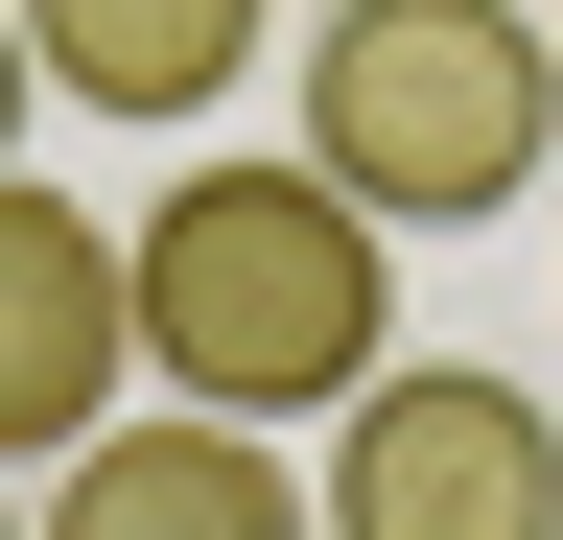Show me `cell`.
<instances>
[{
  "label": "cell",
  "instance_id": "cell-8",
  "mask_svg": "<svg viewBox=\"0 0 563 540\" xmlns=\"http://www.w3.org/2000/svg\"><path fill=\"white\" fill-rule=\"evenodd\" d=\"M0 540H24V517H0Z\"/></svg>",
  "mask_w": 563,
  "mask_h": 540
},
{
  "label": "cell",
  "instance_id": "cell-2",
  "mask_svg": "<svg viewBox=\"0 0 563 540\" xmlns=\"http://www.w3.org/2000/svg\"><path fill=\"white\" fill-rule=\"evenodd\" d=\"M540 142H563V47L517 24V0H329V24H306V165L376 235L517 212Z\"/></svg>",
  "mask_w": 563,
  "mask_h": 540
},
{
  "label": "cell",
  "instance_id": "cell-6",
  "mask_svg": "<svg viewBox=\"0 0 563 540\" xmlns=\"http://www.w3.org/2000/svg\"><path fill=\"white\" fill-rule=\"evenodd\" d=\"M24 71H47V95H95V118H165V142H188V118L258 71V0H24Z\"/></svg>",
  "mask_w": 563,
  "mask_h": 540
},
{
  "label": "cell",
  "instance_id": "cell-5",
  "mask_svg": "<svg viewBox=\"0 0 563 540\" xmlns=\"http://www.w3.org/2000/svg\"><path fill=\"white\" fill-rule=\"evenodd\" d=\"M24 540H329L306 470H282V423H211V399H141V423L70 447V494Z\"/></svg>",
  "mask_w": 563,
  "mask_h": 540
},
{
  "label": "cell",
  "instance_id": "cell-1",
  "mask_svg": "<svg viewBox=\"0 0 563 540\" xmlns=\"http://www.w3.org/2000/svg\"><path fill=\"white\" fill-rule=\"evenodd\" d=\"M118 283H141V376L211 399V423H329L399 353V235L306 142L282 165H165V212L118 235Z\"/></svg>",
  "mask_w": 563,
  "mask_h": 540
},
{
  "label": "cell",
  "instance_id": "cell-4",
  "mask_svg": "<svg viewBox=\"0 0 563 540\" xmlns=\"http://www.w3.org/2000/svg\"><path fill=\"white\" fill-rule=\"evenodd\" d=\"M118 376H141V283H118V235L70 212V188L0 165V470H70L118 423Z\"/></svg>",
  "mask_w": 563,
  "mask_h": 540
},
{
  "label": "cell",
  "instance_id": "cell-3",
  "mask_svg": "<svg viewBox=\"0 0 563 540\" xmlns=\"http://www.w3.org/2000/svg\"><path fill=\"white\" fill-rule=\"evenodd\" d=\"M306 517H329V540H563V423H540V376L376 353V376L329 399Z\"/></svg>",
  "mask_w": 563,
  "mask_h": 540
},
{
  "label": "cell",
  "instance_id": "cell-7",
  "mask_svg": "<svg viewBox=\"0 0 563 540\" xmlns=\"http://www.w3.org/2000/svg\"><path fill=\"white\" fill-rule=\"evenodd\" d=\"M24 95H47V71H24V0H0V142H24Z\"/></svg>",
  "mask_w": 563,
  "mask_h": 540
}]
</instances>
